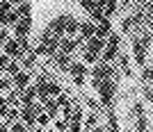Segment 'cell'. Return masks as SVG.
Instances as JSON below:
<instances>
[{"label":"cell","mask_w":153,"mask_h":132,"mask_svg":"<svg viewBox=\"0 0 153 132\" xmlns=\"http://www.w3.org/2000/svg\"><path fill=\"white\" fill-rule=\"evenodd\" d=\"M151 77H153V69L151 66H144V69H142V82H144V84H151Z\"/></svg>","instance_id":"4316f807"},{"label":"cell","mask_w":153,"mask_h":132,"mask_svg":"<svg viewBox=\"0 0 153 132\" xmlns=\"http://www.w3.org/2000/svg\"><path fill=\"white\" fill-rule=\"evenodd\" d=\"M44 132H55V130H44Z\"/></svg>","instance_id":"60d3db41"},{"label":"cell","mask_w":153,"mask_h":132,"mask_svg":"<svg viewBox=\"0 0 153 132\" xmlns=\"http://www.w3.org/2000/svg\"><path fill=\"white\" fill-rule=\"evenodd\" d=\"M9 89H14V84H12V77L0 75V91H9Z\"/></svg>","instance_id":"83f0119b"},{"label":"cell","mask_w":153,"mask_h":132,"mask_svg":"<svg viewBox=\"0 0 153 132\" xmlns=\"http://www.w3.org/2000/svg\"><path fill=\"white\" fill-rule=\"evenodd\" d=\"M9 37H12V34H9V30H7V27H0V48H2V44H5Z\"/></svg>","instance_id":"e575fe53"},{"label":"cell","mask_w":153,"mask_h":132,"mask_svg":"<svg viewBox=\"0 0 153 132\" xmlns=\"http://www.w3.org/2000/svg\"><path fill=\"white\" fill-rule=\"evenodd\" d=\"M9 132H27V128L21 123V121H16V123H12L9 125Z\"/></svg>","instance_id":"4dcf8cb0"},{"label":"cell","mask_w":153,"mask_h":132,"mask_svg":"<svg viewBox=\"0 0 153 132\" xmlns=\"http://www.w3.org/2000/svg\"><path fill=\"white\" fill-rule=\"evenodd\" d=\"M12 84H14V89H19V91H23L25 87H30V84H32V75H30V71H23V69H21L19 73L12 77Z\"/></svg>","instance_id":"8fae6325"},{"label":"cell","mask_w":153,"mask_h":132,"mask_svg":"<svg viewBox=\"0 0 153 132\" xmlns=\"http://www.w3.org/2000/svg\"><path fill=\"white\" fill-rule=\"evenodd\" d=\"M51 59H53V64L57 66L59 71H69V66H71V62H73V55H64V52H53L51 55Z\"/></svg>","instance_id":"4fadbf2b"},{"label":"cell","mask_w":153,"mask_h":132,"mask_svg":"<svg viewBox=\"0 0 153 132\" xmlns=\"http://www.w3.org/2000/svg\"><path fill=\"white\" fill-rule=\"evenodd\" d=\"M19 71H21V64L16 62V59H9V64H7V69H5V75L7 77H14Z\"/></svg>","instance_id":"603a6c76"},{"label":"cell","mask_w":153,"mask_h":132,"mask_svg":"<svg viewBox=\"0 0 153 132\" xmlns=\"http://www.w3.org/2000/svg\"><path fill=\"white\" fill-rule=\"evenodd\" d=\"M14 12L19 14V16H32V5L30 2H21V5L14 7Z\"/></svg>","instance_id":"cb8c5ba5"},{"label":"cell","mask_w":153,"mask_h":132,"mask_svg":"<svg viewBox=\"0 0 153 132\" xmlns=\"http://www.w3.org/2000/svg\"><path fill=\"white\" fill-rule=\"evenodd\" d=\"M82 64H87V66H94L96 62H98V55L91 50H82V59H80Z\"/></svg>","instance_id":"7402d4cb"},{"label":"cell","mask_w":153,"mask_h":132,"mask_svg":"<svg viewBox=\"0 0 153 132\" xmlns=\"http://www.w3.org/2000/svg\"><path fill=\"white\" fill-rule=\"evenodd\" d=\"M80 7H82L85 14H91V12H94V7H96V2H94V0H80Z\"/></svg>","instance_id":"f1b7e54d"},{"label":"cell","mask_w":153,"mask_h":132,"mask_svg":"<svg viewBox=\"0 0 153 132\" xmlns=\"http://www.w3.org/2000/svg\"><path fill=\"white\" fill-rule=\"evenodd\" d=\"M89 73H91V80H114V82H119V77H121V73H119V69H117L114 64H105L101 59L89 69Z\"/></svg>","instance_id":"3957f363"},{"label":"cell","mask_w":153,"mask_h":132,"mask_svg":"<svg viewBox=\"0 0 153 132\" xmlns=\"http://www.w3.org/2000/svg\"><path fill=\"white\" fill-rule=\"evenodd\" d=\"M96 125H98V112H89V114H85V121H82V128H85V130L91 132Z\"/></svg>","instance_id":"ffe728a7"},{"label":"cell","mask_w":153,"mask_h":132,"mask_svg":"<svg viewBox=\"0 0 153 132\" xmlns=\"http://www.w3.org/2000/svg\"><path fill=\"white\" fill-rule=\"evenodd\" d=\"M48 94H51V98L64 94V91H62V84H59V82H55V80H51V84H48Z\"/></svg>","instance_id":"484cf974"},{"label":"cell","mask_w":153,"mask_h":132,"mask_svg":"<svg viewBox=\"0 0 153 132\" xmlns=\"http://www.w3.org/2000/svg\"><path fill=\"white\" fill-rule=\"evenodd\" d=\"M133 114H135V132H151L149 130V116H146V109H144V100H135Z\"/></svg>","instance_id":"277c9868"},{"label":"cell","mask_w":153,"mask_h":132,"mask_svg":"<svg viewBox=\"0 0 153 132\" xmlns=\"http://www.w3.org/2000/svg\"><path fill=\"white\" fill-rule=\"evenodd\" d=\"M94 34H96V27H94L91 21H80V23H78V34L76 37H80L82 41H87V39L94 37Z\"/></svg>","instance_id":"5bb4252c"},{"label":"cell","mask_w":153,"mask_h":132,"mask_svg":"<svg viewBox=\"0 0 153 132\" xmlns=\"http://www.w3.org/2000/svg\"><path fill=\"white\" fill-rule=\"evenodd\" d=\"M7 2H9V5H12V7H16V5H21L23 0H7Z\"/></svg>","instance_id":"ab89813d"},{"label":"cell","mask_w":153,"mask_h":132,"mask_svg":"<svg viewBox=\"0 0 153 132\" xmlns=\"http://www.w3.org/2000/svg\"><path fill=\"white\" fill-rule=\"evenodd\" d=\"M57 50L64 52V55H73V52L78 50V39L76 37H59Z\"/></svg>","instance_id":"30bf717a"},{"label":"cell","mask_w":153,"mask_h":132,"mask_svg":"<svg viewBox=\"0 0 153 132\" xmlns=\"http://www.w3.org/2000/svg\"><path fill=\"white\" fill-rule=\"evenodd\" d=\"M0 96H2V91H0Z\"/></svg>","instance_id":"ee69618b"},{"label":"cell","mask_w":153,"mask_h":132,"mask_svg":"<svg viewBox=\"0 0 153 132\" xmlns=\"http://www.w3.org/2000/svg\"><path fill=\"white\" fill-rule=\"evenodd\" d=\"M96 7H98L101 14L105 18H110V21H112V16H114L117 12H119V2H117V0H96Z\"/></svg>","instance_id":"9c48e42d"},{"label":"cell","mask_w":153,"mask_h":132,"mask_svg":"<svg viewBox=\"0 0 153 132\" xmlns=\"http://www.w3.org/2000/svg\"><path fill=\"white\" fill-rule=\"evenodd\" d=\"M78 23H80V21L69 14V21H66V25H64V37H76L78 34Z\"/></svg>","instance_id":"ac0fdd59"},{"label":"cell","mask_w":153,"mask_h":132,"mask_svg":"<svg viewBox=\"0 0 153 132\" xmlns=\"http://www.w3.org/2000/svg\"><path fill=\"white\" fill-rule=\"evenodd\" d=\"M117 69H119V73H123L126 77H133V69H130V57L126 55V52H117Z\"/></svg>","instance_id":"7c38bea8"},{"label":"cell","mask_w":153,"mask_h":132,"mask_svg":"<svg viewBox=\"0 0 153 132\" xmlns=\"http://www.w3.org/2000/svg\"><path fill=\"white\" fill-rule=\"evenodd\" d=\"M66 21H69V14H57L55 18L48 21V25H46V30L51 32V34H55V37H64V25H66Z\"/></svg>","instance_id":"8992f818"},{"label":"cell","mask_w":153,"mask_h":132,"mask_svg":"<svg viewBox=\"0 0 153 132\" xmlns=\"http://www.w3.org/2000/svg\"><path fill=\"white\" fill-rule=\"evenodd\" d=\"M144 100L153 103V89H151V84H144Z\"/></svg>","instance_id":"d6a6232c"},{"label":"cell","mask_w":153,"mask_h":132,"mask_svg":"<svg viewBox=\"0 0 153 132\" xmlns=\"http://www.w3.org/2000/svg\"><path fill=\"white\" fill-rule=\"evenodd\" d=\"M0 27H5V12H0Z\"/></svg>","instance_id":"f35d334b"},{"label":"cell","mask_w":153,"mask_h":132,"mask_svg":"<svg viewBox=\"0 0 153 132\" xmlns=\"http://www.w3.org/2000/svg\"><path fill=\"white\" fill-rule=\"evenodd\" d=\"M14 37H30L32 32V16H19V21H16V25L12 27Z\"/></svg>","instance_id":"52a82bcc"},{"label":"cell","mask_w":153,"mask_h":132,"mask_svg":"<svg viewBox=\"0 0 153 132\" xmlns=\"http://www.w3.org/2000/svg\"><path fill=\"white\" fill-rule=\"evenodd\" d=\"M103 48H105V39H101V37H89L87 41H85V50H91V52H96V55L101 57V52H103Z\"/></svg>","instance_id":"9a60e30c"},{"label":"cell","mask_w":153,"mask_h":132,"mask_svg":"<svg viewBox=\"0 0 153 132\" xmlns=\"http://www.w3.org/2000/svg\"><path fill=\"white\" fill-rule=\"evenodd\" d=\"M66 73H71V80H73L76 87H82V84H85V77H87V73H89V66L82 64V62H71V66H69Z\"/></svg>","instance_id":"5b68a950"},{"label":"cell","mask_w":153,"mask_h":132,"mask_svg":"<svg viewBox=\"0 0 153 132\" xmlns=\"http://www.w3.org/2000/svg\"><path fill=\"white\" fill-rule=\"evenodd\" d=\"M121 41H123V34H119V32H110L108 37H105V48H103V52H101V62H105V64H112L114 62V57H117V52H119V46H121Z\"/></svg>","instance_id":"7a4b0ae2"},{"label":"cell","mask_w":153,"mask_h":132,"mask_svg":"<svg viewBox=\"0 0 153 132\" xmlns=\"http://www.w3.org/2000/svg\"><path fill=\"white\" fill-rule=\"evenodd\" d=\"M2 2H7V0H0V5H2Z\"/></svg>","instance_id":"b9f144b4"},{"label":"cell","mask_w":153,"mask_h":132,"mask_svg":"<svg viewBox=\"0 0 153 132\" xmlns=\"http://www.w3.org/2000/svg\"><path fill=\"white\" fill-rule=\"evenodd\" d=\"M37 59H39V57L34 55V50H32V52H27V55H23V57H21V59H19V64H21V69H23V71H30L32 66L37 64Z\"/></svg>","instance_id":"d6986e66"},{"label":"cell","mask_w":153,"mask_h":132,"mask_svg":"<svg viewBox=\"0 0 153 132\" xmlns=\"http://www.w3.org/2000/svg\"><path fill=\"white\" fill-rule=\"evenodd\" d=\"M16 121H19V109H16V107H9L7 114H5V123L12 125V123H16Z\"/></svg>","instance_id":"d4e9b609"},{"label":"cell","mask_w":153,"mask_h":132,"mask_svg":"<svg viewBox=\"0 0 153 132\" xmlns=\"http://www.w3.org/2000/svg\"><path fill=\"white\" fill-rule=\"evenodd\" d=\"M94 27H96V37L105 39L110 32H112V21H110V18H103V21H98V23H94Z\"/></svg>","instance_id":"e0dca14e"},{"label":"cell","mask_w":153,"mask_h":132,"mask_svg":"<svg viewBox=\"0 0 153 132\" xmlns=\"http://www.w3.org/2000/svg\"><path fill=\"white\" fill-rule=\"evenodd\" d=\"M37 123H39V125H48V123H51V116H46L44 112L37 114Z\"/></svg>","instance_id":"8d00e7d4"},{"label":"cell","mask_w":153,"mask_h":132,"mask_svg":"<svg viewBox=\"0 0 153 132\" xmlns=\"http://www.w3.org/2000/svg\"><path fill=\"white\" fill-rule=\"evenodd\" d=\"M87 107H89L91 112H98V109H101V105H98V100H96V98H87Z\"/></svg>","instance_id":"1f68e13d"},{"label":"cell","mask_w":153,"mask_h":132,"mask_svg":"<svg viewBox=\"0 0 153 132\" xmlns=\"http://www.w3.org/2000/svg\"><path fill=\"white\" fill-rule=\"evenodd\" d=\"M0 132H9V125H7L5 121H0Z\"/></svg>","instance_id":"74e56055"},{"label":"cell","mask_w":153,"mask_h":132,"mask_svg":"<svg viewBox=\"0 0 153 132\" xmlns=\"http://www.w3.org/2000/svg\"><path fill=\"white\" fill-rule=\"evenodd\" d=\"M2 55H7L9 59H16V62L23 57L21 55V48H19V41H16L14 37H9L5 44H2Z\"/></svg>","instance_id":"ba28073f"},{"label":"cell","mask_w":153,"mask_h":132,"mask_svg":"<svg viewBox=\"0 0 153 132\" xmlns=\"http://www.w3.org/2000/svg\"><path fill=\"white\" fill-rule=\"evenodd\" d=\"M69 130V121L66 119H57L55 121V132H66Z\"/></svg>","instance_id":"f546056e"},{"label":"cell","mask_w":153,"mask_h":132,"mask_svg":"<svg viewBox=\"0 0 153 132\" xmlns=\"http://www.w3.org/2000/svg\"><path fill=\"white\" fill-rule=\"evenodd\" d=\"M7 109H9V105H7V100H5V96H0V116L5 119V114H7Z\"/></svg>","instance_id":"d590c367"},{"label":"cell","mask_w":153,"mask_h":132,"mask_svg":"<svg viewBox=\"0 0 153 132\" xmlns=\"http://www.w3.org/2000/svg\"><path fill=\"white\" fill-rule=\"evenodd\" d=\"M32 103H37V91H34V84H30V87H25L23 91H21V107L32 105Z\"/></svg>","instance_id":"2e32d148"},{"label":"cell","mask_w":153,"mask_h":132,"mask_svg":"<svg viewBox=\"0 0 153 132\" xmlns=\"http://www.w3.org/2000/svg\"><path fill=\"white\" fill-rule=\"evenodd\" d=\"M7 64H9V57H7V55H0V75H5Z\"/></svg>","instance_id":"836d02e7"},{"label":"cell","mask_w":153,"mask_h":132,"mask_svg":"<svg viewBox=\"0 0 153 132\" xmlns=\"http://www.w3.org/2000/svg\"><path fill=\"white\" fill-rule=\"evenodd\" d=\"M0 55H2V48H0Z\"/></svg>","instance_id":"7bdbcfd3"},{"label":"cell","mask_w":153,"mask_h":132,"mask_svg":"<svg viewBox=\"0 0 153 132\" xmlns=\"http://www.w3.org/2000/svg\"><path fill=\"white\" fill-rule=\"evenodd\" d=\"M96 91H98V105L101 107H105V109L114 107L117 91H119V84H117L114 80H103L101 84L96 87Z\"/></svg>","instance_id":"6da1fadb"},{"label":"cell","mask_w":153,"mask_h":132,"mask_svg":"<svg viewBox=\"0 0 153 132\" xmlns=\"http://www.w3.org/2000/svg\"><path fill=\"white\" fill-rule=\"evenodd\" d=\"M5 100H7V105H9V107L21 105V91H19V89H9V94L5 96Z\"/></svg>","instance_id":"44dd1931"}]
</instances>
